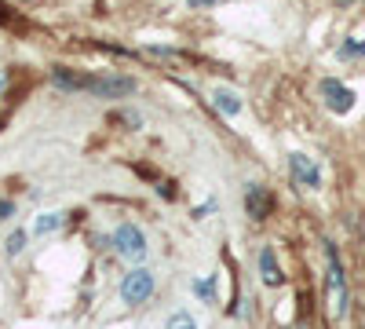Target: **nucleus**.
<instances>
[{"label":"nucleus","instance_id":"nucleus-6","mask_svg":"<svg viewBox=\"0 0 365 329\" xmlns=\"http://www.w3.org/2000/svg\"><path fill=\"white\" fill-rule=\"evenodd\" d=\"M322 96H325V106L332 113H347L354 106V92L347 84H340V81H322Z\"/></svg>","mask_w":365,"mask_h":329},{"label":"nucleus","instance_id":"nucleus-7","mask_svg":"<svg viewBox=\"0 0 365 329\" xmlns=\"http://www.w3.org/2000/svg\"><path fill=\"white\" fill-rule=\"evenodd\" d=\"M245 208H249L252 220H267V216H270V194H267V187L252 183V187L245 191Z\"/></svg>","mask_w":365,"mask_h":329},{"label":"nucleus","instance_id":"nucleus-5","mask_svg":"<svg viewBox=\"0 0 365 329\" xmlns=\"http://www.w3.org/2000/svg\"><path fill=\"white\" fill-rule=\"evenodd\" d=\"M289 168H292V179L299 187H307V191H318L322 187V172L314 165V158L307 154H289Z\"/></svg>","mask_w":365,"mask_h":329},{"label":"nucleus","instance_id":"nucleus-11","mask_svg":"<svg viewBox=\"0 0 365 329\" xmlns=\"http://www.w3.org/2000/svg\"><path fill=\"white\" fill-rule=\"evenodd\" d=\"M165 329H197V322H194V315L190 311H175L172 318H168V325Z\"/></svg>","mask_w":365,"mask_h":329},{"label":"nucleus","instance_id":"nucleus-1","mask_svg":"<svg viewBox=\"0 0 365 329\" xmlns=\"http://www.w3.org/2000/svg\"><path fill=\"white\" fill-rule=\"evenodd\" d=\"M55 81L63 88H73V92H91V96H103V99H125L135 92V81L132 77H70L66 70H55Z\"/></svg>","mask_w":365,"mask_h":329},{"label":"nucleus","instance_id":"nucleus-13","mask_svg":"<svg viewBox=\"0 0 365 329\" xmlns=\"http://www.w3.org/2000/svg\"><path fill=\"white\" fill-rule=\"evenodd\" d=\"M22 249H26V234H22V231H15V234L8 238V253H11V256H19Z\"/></svg>","mask_w":365,"mask_h":329},{"label":"nucleus","instance_id":"nucleus-10","mask_svg":"<svg viewBox=\"0 0 365 329\" xmlns=\"http://www.w3.org/2000/svg\"><path fill=\"white\" fill-rule=\"evenodd\" d=\"M58 227H63V213H44V216H37V223H34L37 234H51V231H58Z\"/></svg>","mask_w":365,"mask_h":329},{"label":"nucleus","instance_id":"nucleus-2","mask_svg":"<svg viewBox=\"0 0 365 329\" xmlns=\"http://www.w3.org/2000/svg\"><path fill=\"white\" fill-rule=\"evenodd\" d=\"M113 249L125 256L128 263H139V260L146 256V234H143L135 223H120V227L113 231Z\"/></svg>","mask_w":365,"mask_h":329},{"label":"nucleus","instance_id":"nucleus-3","mask_svg":"<svg viewBox=\"0 0 365 329\" xmlns=\"http://www.w3.org/2000/svg\"><path fill=\"white\" fill-rule=\"evenodd\" d=\"M150 293H154V275L143 271V267H135L132 275H125V282H120V300L125 304H146Z\"/></svg>","mask_w":365,"mask_h":329},{"label":"nucleus","instance_id":"nucleus-4","mask_svg":"<svg viewBox=\"0 0 365 329\" xmlns=\"http://www.w3.org/2000/svg\"><path fill=\"white\" fill-rule=\"evenodd\" d=\"M329 304H332V315L344 318L347 315V282H344V271H340V260L329 246Z\"/></svg>","mask_w":365,"mask_h":329},{"label":"nucleus","instance_id":"nucleus-8","mask_svg":"<svg viewBox=\"0 0 365 329\" xmlns=\"http://www.w3.org/2000/svg\"><path fill=\"white\" fill-rule=\"evenodd\" d=\"M259 275H263V282L267 285H282V267H278V260H274V249L267 246L263 253H259Z\"/></svg>","mask_w":365,"mask_h":329},{"label":"nucleus","instance_id":"nucleus-12","mask_svg":"<svg viewBox=\"0 0 365 329\" xmlns=\"http://www.w3.org/2000/svg\"><path fill=\"white\" fill-rule=\"evenodd\" d=\"M340 55H344V59H358V55H365V41H354V37H351V41L340 48Z\"/></svg>","mask_w":365,"mask_h":329},{"label":"nucleus","instance_id":"nucleus-15","mask_svg":"<svg viewBox=\"0 0 365 329\" xmlns=\"http://www.w3.org/2000/svg\"><path fill=\"white\" fill-rule=\"evenodd\" d=\"M197 293L201 296H212V282H197Z\"/></svg>","mask_w":365,"mask_h":329},{"label":"nucleus","instance_id":"nucleus-16","mask_svg":"<svg viewBox=\"0 0 365 329\" xmlns=\"http://www.w3.org/2000/svg\"><path fill=\"white\" fill-rule=\"evenodd\" d=\"M190 8H208V4H216V0H187Z\"/></svg>","mask_w":365,"mask_h":329},{"label":"nucleus","instance_id":"nucleus-9","mask_svg":"<svg viewBox=\"0 0 365 329\" xmlns=\"http://www.w3.org/2000/svg\"><path fill=\"white\" fill-rule=\"evenodd\" d=\"M212 103H216V110H223L227 117H237L241 113V96L237 92H230V88H216V92H212Z\"/></svg>","mask_w":365,"mask_h":329},{"label":"nucleus","instance_id":"nucleus-14","mask_svg":"<svg viewBox=\"0 0 365 329\" xmlns=\"http://www.w3.org/2000/svg\"><path fill=\"white\" fill-rule=\"evenodd\" d=\"M15 213V208H11V201H0V220H8Z\"/></svg>","mask_w":365,"mask_h":329},{"label":"nucleus","instance_id":"nucleus-17","mask_svg":"<svg viewBox=\"0 0 365 329\" xmlns=\"http://www.w3.org/2000/svg\"><path fill=\"white\" fill-rule=\"evenodd\" d=\"M292 329H299V325H292Z\"/></svg>","mask_w":365,"mask_h":329}]
</instances>
